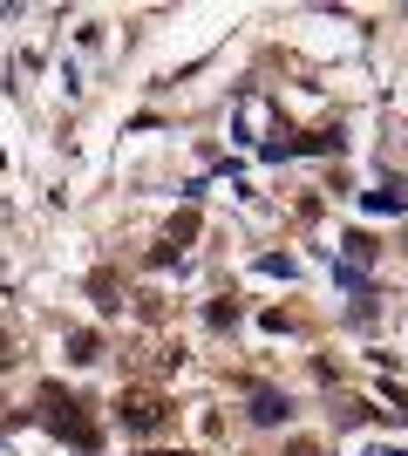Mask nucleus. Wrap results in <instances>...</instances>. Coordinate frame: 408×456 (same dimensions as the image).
I'll return each mask as SVG.
<instances>
[{
  "mask_svg": "<svg viewBox=\"0 0 408 456\" xmlns=\"http://www.w3.org/2000/svg\"><path fill=\"white\" fill-rule=\"evenodd\" d=\"M41 402H48V429H55V436H68L76 450H96V422L82 416V402H61L55 388H48Z\"/></svg>",
  "mask_w": 408,
  "mask_h": 456,
  "instance_id": "obj_1",
  "label": "nucleus"
},
{
  "mask_svg": "<svg viewBox=\"0 0 408 456\" xmlns=\"http://www.w3.org/2000/svg\"><path fill=\"white\" fill-rule=\"evenodd\" d=\"M164 416H171V402L156 395V388H130V395H123V422H130L136 436H150V429H164Z\"/></svg>",
  "mask_w": 408,
  "mask_h": 456,
  "instance_id": "obj_2",
  "label": "nucleus"
},
{
  "mask_svg": "<svg viewBox=\"0 0 408 456\" xmlns=\"http://www.w3.org/2000/svg\"><path fill=\"white\" fill-rule=\"evenodd\" d=\"M252 422H286V402L272 395V388H259L252 395Z\"/></svg>",
  "mask_w": 408,
  "mask_h": 456,
  "instance_id": "obj_3",
  "label": "nucleus"
},
{
  "mask_svg": "<svg viewBox=\"0 0 408 456\" xmlns=\"http://www.w3.org/2000/svg\"><path fill=\"white\" fill-rule=\"evenodd\" d=\"M96 354H102V341L89 327H76V334H68V362H96Z\"/></svg>",
  "mask_w": 408,
  "mask_h": 456,
  "instance_id": "obj_4",
  "label": "nucleus"
},
{
  "mask_svg": "<svg viewBox=\"0 0 408 456\" xmlns=\"http://www.w3.org/2000/svg\"><path fill=\"white\" fill-rule=\"evenodd\" d=\"M408 205V191L402 184H388V191H368V211H402Z\"/></svg>",
  "mask_w": 408,
  "mask_h": 456,
  "instance_id": "obj_5",
  "label": "nucleus"
},
{
  "mask_svg": "<svg viewBox=\"0 0 408 456\" xmlns=\"http://www.w3.org/2000/svg\"><path fill=\"white\" fill-rule=\"evenodd\" d=\"M340 246H348V259H354V266H368V259H374V239H368V232H348Z\"/></svg>",
  "mask_w": 408,
  "mask_h": 456,
  "instance_id": "obj_6",
  "label": "nucleus"
},
{
  "mask_svg": "<svg viewBox=\"0 0 408 456\" xmlns=\"http://www.w3.org/2000/svg\"><path fill=\"white\" fill-rule=\"evenodd\" d=\"M238 321V300H212V327H232Z\"/></svg>",
  "mask_w": 408,
  "mask_h": 456,
  "instance_id": "obj_7",
  "label": "nucleus"
},
{
  "mask_svg": "<svg viewBox=\"0 0 408 456\" xmlns=\"http://www.w3.org/2000/svg\"><path fill=\"white\" fill-rule=\"evenodd\" d=\"M7 362H14V354H7V341H0V368H7Z\"/></svg>",
  "mask_w": 408,
  "mask_h": 456,
  "instance_id": "obj_8",
  "label": "nucleus"
}]
</instances>
